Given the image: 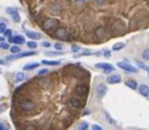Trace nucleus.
<instances>
[{
	"label": "nucleus",
	"mask_w": 149,
	"mask_h": 130,
	"mask_svg": "<svg viewBox=\"0 0 149 130\" xmlns=\"http://www.w3.org/2000/svg\"><path fill=\"white\" fill-rule=\"evenodd\" d=\"M125 30H126L125 22L123 20H121V19L115 20L113 24V26H111V31L115 34H123L125 32Z\"/></svg>",
	"instance_id": "1"
},
{
	"label": "nucleus",
	"mask_w": 149,
	"mask_h": 130,
	"mask_svg": "<svg viewBox=\"0 0 149 130\" xmlns=\"http://www.w3.org/2000/svg\"><path fill=\"white\" fill-rule=\"evenodd\" d=\"M117 67H119V68L123 69V70L127 71V72H132V73L138 72V69H137L136 67L133 66V65H131L130 63H128V62L119 61L117 63Z\"/></svg>",
	"instance_id": "2"
},
{
	"label": "nucleus",
	"mask_w": 149,
	"mask_h": 130,
	"mask_svg": "<svg viewBox=\"0 0 149 130\" xmlns=\"http://www.w3.org/2000/svg\"><path fill=\"white\" fill-rule=\"evenodd\" d=\"M55 37L58 38L59 40H62V41H65V40H69V34L67 33V31L63 28H59L56 30L55 32Z\"/></svg>",
	"instance_id": "3"
},
{
	"label": "nucleus",
	"mask_w": 149,
	"mask_h": 130,
	"mask_svg": "<svg viewBox=\"0 0 149 130\" xmlns=\"http://www.w3.org/2000/svg\"><path fill=\"white\" fill-rule=\"evenodd\" d=\"M95 66H96V68H99V69L104 70V72L105 73H109V72H111V71L115 70V68H113V65H111L110 63H106V62H100V63L96 64Z\"/></svg>",
	"instance_id": "4"
},
{
	"label": "nucleus",
	"mask_w": 149,
	"mask_h": 130,
	"mask_svg": "<svg viewBox=\"0 0 149 130\" xmlns=\"http://www.w3.org/2000/svg\"><path fill=\"white\" fill-rule=\"evenodd\" d=\"M5 11H6V13L10 14L11 18H12V20L14 21V22H20V21H21L20 13H19V11H17L15 8L8 7V8H6V10H5Z\"/></svg>",
	"instance_id": "5"
},
{
	"label": "nucleus",
	"mask_w": 149,
	"mask_h": 130,
	"mask_svg": "<svg viewBox=\"0 0 149 130\" xmlns=\"http://www.w3.org/2000/svg\"><path fill=\"white\" fill-rule=\"evenodd\" d=\"M57 25V20L54 18H48L43 22V29L45 31H51L53 30Z\"/></svg>",
	"instance_id": "6"
},
{
	"label": "nucleus",
	"mask_w": 149,
	"mask_h": 130,
	"mask_svg": "<svg viewBox=\"0 0 149 130\" xmlns=\"http://www.w3.org/2000/svg\"><path fill=\"white\" fill-rule=\"evenodd\" d=\"M106 92H107V88H106L105 84H103V83H99V84L96 86V94H97V96L99 97L100 99H102L105 96Z\"/></svg>",
	"instance_id": "7"
},
{
	"label": "nucleus",
	"mask_w": 149,
	"mask_h": 130,
	"mask_svg": "<svg viewBox=\"0 0 149 130\" xmlns=\"http://www.w3.org/2000/svg\"><path fill=\"white\" fill-rule=\"evenodd\" d=\"M20 107L25 111H31V110L34 109V103L29 100L23 101V102L20 103Z\"/></svg>",
	"instance_id": "8"
},
{
	"label": "nucleus",
	"mask_w": 149,
	"mask_h": 130,
	"mask_svg": "<svg viewBox=\"0 0 149 130\" xmlns=\"http://www.w3.org/2000/svg\"><path fill=\"white\" fill-rule=\"evenodd\" d=\"M36 52H33V51H30V52H22V53H16V55L14 56H8L7 60H14V59H19V58H23V57H27V56H32V55H35Z\"/></svg>",
	"instance_id": "9"
},
{
	"label": "nucleus",
	"mask_w": 149,
	"mask_h": 130,
	"mask_svg": "<svg viewBox=\"0 0 149 130\" xmlns=\"http://www.w3.org/2000/svg\"><path fill=\"white\" fill-rule=\"evenodd\" d=\"M95 36L98 40H104V39H106L107 34H106L105 29H104L103 27H99V28H97L95 31Z\"/></svg>",
	"instance_id": "10"
},
{
	"label": "nucleus",
	"mask_w": 149,
	"mask_h": 130,
	"mask_svg": "<svg viewBox=\"0 0 149 130\" xmlns=\"http://www.w3.org/2000/svg\"><path fill=\"white\" fill-rule=\"evenodd\" d=\"M9 42L14 43L16 45H23V44H25V38L23 36H20V35L12 37V38L9 37Z\"/></svg>",
	"instance_id": "11"
},
{
	"label": "nucleus",
	"mask_w": 149,
	"mask_h": 130,
	"mask_svg": "<svg viewBox=\"0 0 149 130\" xmlns=\"http://www.w3.org/2000/svg\"><path fill=\"white\" fill-rule=\"evenodd\" d=\"M122 81V77L119 74H113L107 77V82L109 84H115V83H119Z\"/></svg>",
	"instance_id": "12"
},
{
	"label": "nucleus",
	"mask_w": 149,
	"mask_h": 130,
	"mask_svg": "<svg viewBox=\"0 0 149 130\" xmlns=\"http://www.w3.org/2000/svg\"><path fill=\"white\" fill-rule=\"evenodd\" d=\"M26 35L31 39V40H40L42 38V35L40 33H37V32H32V31H27Z\"/></svg>",
	"instance_id": "13"
},
{
	"label": "nucleus",
	"mask_w": 149,
	"mask_h": 130,
	"mask_svg": "<svg viewBox=\"0 0 149 130\" xmlns=\"http://www.w3.org/2000/svg\"><path fill=\"white\" fill-rule=\"evenodd\" d=\"M76 93L80 96H86L87 93H88V88H87L86 85L80 84L76 88Z\"/></svg>",
	"instance_id": "14"
},
{
	"label": "nucleus",
	"mask_w": 149,
	"mask_h": 130,
	"mask_svg": "<svg viewBox=\"0 0 149 130\" xmlns=\"http://www.w3.org/2000/svg\"><path fill=\"white\" fill-rule=\"evenodd\" d=\"M138 91L143 97H145V98H148V97H149V88L147 86V85L141 84L140 86H139Z\"/></svg>",
	"instance_id": "15"
},
{
	"label": "nucleus",
	"mask_w": 149,
	"mask_h": 130,
	"mask_svg": "<svg viewBox=\"0 0 149 130\" xmlns=\"http://www.w3.org/2000/svg\"><path fill=\"white\" fill-rule=\"evenodd\" d=\"M69 105H71L73 108H80L81 106H82V103H81V101L79 100L78 98H71V100H69Z\"/></svg>",
	"instance_id": "16"
},
{
	"label": "nucleus",
	"mask_w": 149,
	"mask_h": 130,
	"mask_svg": "<svg viewBox=\"0 0 149 130\" xmlns=\"http://www.w3.org/2000/svg\"><path fill=\"white\" fill-rule=\"evenodd\" d=\"M26 78H27V75H26V73H24V72H17V73H15V75H14L15 82L24 81Z\"/></svg>",
	"instance_id": "17"
},
{
	"label": "nucleus",
	"mask_w": 149,
	"mask_h": 130,
	"mask_svg": "<svg viewBox=\"0 0 149 130\" xmlns=\"http://www.w3.org/2000/svg\"><path fill=\"white\" fill-rule=\"evenodd\" d=\"M61 62L59 60H42V64H45V65H50V66H56L59 65Z\"/></svg>",
	"instance_id": "18"
},
{
	"label": "nucleus",
	"mask_w": 149,
	"mask_h": 130,
	"mask_svg": "<svg viewBox=\"0 0 149 130\" xmlns=\"http://www.w3.org/2000/svg\"><path fill=\"white\" fill-rule=\"evenodd\" d=\"M37 67H39V63H38V62H34V63H30V64L25 65V66L23 67V69L28 71V70H33V69L37 68Z\"/></svg>",
	"instance_id": "19"
},
{
	"label": "nucleus",
	"mask_w": 149,
	"mask_h": 130,
	"mask_svg": "<svg viewBox=\"0 0 149 130\" xmlns=\"http://www.w3.org/2000/svg\"><path fill=\"white\" fill-rule=\"evenodd\" d=\"M126 85H127L128 88H130L131 90H136L138 88V84L135 80H128L126 81Z\"/></svg>",
	"instance_id": "20"
},
{
	"label": "nucleus",
	"mask_w": 149,
	"mask_h": 130,
	"mask_svg": "<svg viewBox=\"0 0 149 130\" xmlns=\"http://www.w3.org/2000/svg\"><path fill=\"white\" fill-rule=\"evenodd\" d=\"M125 43H121V42H117L115 43V44H113V51H119V50L124 49V47H125Z\"/></svg>",
	"instance_id": "21"
},
{
	"label": "nucleus",
	"mask_w": 149,
	"mask_h": 130,
	"mask_svg": "<svg viewBox=\"0 0 149 130\" xmlns=\"http://www.w3.org/2000/svg\"><path fill=\"white\" fill-rule=\"evenodd\" d=\"M88 127H89V125H88L87 122H81V123L78 125L79 130H87L88 129Z\"/></svg>",
	"instance_id": "22"
},
{
	"label": "nucleus",
	"mask_w": 149,
	"mask_h": 130,
	"mask_svg": "<svg viewBox=\"0 0 149 130\" xmlns=\"http://www.w3.org/2000/svg\"><path fill=\"white\" fill-rule=\"evenodd\" d=\"M9 49H10V52L12 54H16V53H20V52H21V48L19 47L17 45L12 46V47H10Z\"/></svg>",
	"instance_id": "23"
},
{
	"label": "nucleus",
	"mask_w": 149,
	"mask_h": 130,
	"mask_svg": "<svg viewBox=\"0 0 149 130\" xmlns=\"http://www.w3.org/2000/svg\"><path fill=\"white\" fill-rule=\"evenodd\" d=\"M105 118H106V120H107V122H108V123H109V124H111V125H115V124L117 123V122H115V120L113 119V118L110 117V116H109V114H108V113H105Z\"/></svg>",
	"instance_id": "24"
},
{
	"label": "nucleus",
	"mask_w": 149,
	"mask_h": 130,
	"mask_svg": "<svg viewBox=\"0 0 149 130\" xmlns=\"http://www.w3.org/2000/svg\"><path fill=\"white\" fill-rule=\"evenodd\" d=\"M142 57L144 60H146V61H149V49H146L143 51L142 53Z\"/></svg>",
	"instance_id": "25"
},
{
	"label": "nucleus",
	"mask_w": 149,
	"mask_h": 130,
	"mask_svg": "<svg viewBox=\"0 0 149 130\" xmlns=\"http://www.w3.org/2000/svg\"><path fill=\"white\" fill-rule=\"evenodd\" d=\"M27 46H28L29 48H31V49H35V48H37V43L35 42L34 40L30 41V42L27 43Z\"/></svg>",
	"instance_id": "26"
},
{
	"label": "nucleus",
	"mask_w": 149,
	"mask_h": 130,
	"mask_svg": "<svg viewBox=\"0 0 149 130\" xmlns=\"http://www.w3.org/2000/svg\"><path fill=\"white\" fill-rule=\"evenodd\" d=\"M54 48L57 50V51H60V50H62V48H63V46H62V44H60V43H55L54 44Z\"/></svg>",
	"instance_id": "27"
},
{
	"label": "nucleus",
	"mask_w": 149,
	"mask_h": 130,
	"mask_svg": "<svg viewBox=\"0 0 149 130\" xmlns=\"http://www.w3.org/2000/svg\"><path fill=\"white\" fill-rule=\"evenodd\" d=\"M5 30H6V25L0 22V34H1V33H4Z\"/></svg>",
	"instance_id": "28"
},
{
	"label": "nucleus",
	"mask_w": 149,
	"mask_h": 130,
	"mask_svg": "<svg viewBox=\"0 0 149 130\" xmlns=\"http://www.w3.org/2000/svg\"><path fill=\"white\" fill-rule=\"evenodd\" d=\"M48 72H49V71H48V69H41V70L38 72V75H39V76H42V75L47 74Z\"/></svg>",
	"instance_id": "29"
},
{
	"label": "nucleus",
	"mask_w": 149,
	"mask_h": 130,
	"mask_svg": "<svg viewBox=\"0 0 149 130\" xmlns=\"http://www.w3.org/2000/svg\"><path fill=\"white\" fill-rule=\"evenodd\" d=\"M0 48L1 49H4V50H6V49H9V45L8 44H6V43H0Z\"/></svg>",
	"instance_id": "30"
},
{
	"label": "nucleus",
	"mask_w": 149,
	"mask_h": 130,
	"mask_svg": "<svg viewBox=\"0 0 149 130\" xmlns=\"http://www.w3.org/2000/svg\"><path fill=\"white\" fill-rule=\"evenodd\" d=\"M46 55H62V52H46Z\"/></svg>",
	"instance_id": "31"
},
{
	"label": "nucleus",
	"mask_w": 149,
	"mask_h": 130,
	"mask_svg": "<svg viewBox=\"0 0 149 130\" xmlns=\"http://www.w3.org/2000/svg\"><path fill=\"white\" fill-rule=\"evenodd\" d=\"M6 109H7V105L6 104L0 105V113H1V112H4Z\"/></svg>",
	"instance_id": "32"
},
{
	"label": "nucleus",
	"mask_w": 149,
	"mask_h": 130,
	"mask_svg": "<svg viewBox=\"0 0 149 130\" xmlns=\"http://www.w3.org/2000/svg\"><path fill=\"white\" fill-rule=\"evenodd\" d=\"M92 129L93 130H102V127L99 125H92Z\"/></svg>",
	"instance_id": "33"
},
{
	"label": "nucleus",
	"mask_w": 149,
	"mask_h": 130,
	"mask_svg": "<svg viewBox=\"0 0 149 130\" xmlns=\"http://www.w3.org/2000/svg\"><path fill=\"white\" fill-rule=\"evenodd\" d=\"M11 34H12V32H11V30H5V32H4V35H5V36L10 37V36H11Z\"/></svg>",
	"instance_id": "34"
},
{
	"label": "nucleus",
	"mask_w": 149,
	"mask_h": 130,
	"mask_svg": "<svg viewBox=\"0 0 149 130\" xmlns=\"http://www.w3.org/2000/svg\"><path fill=\"white\" fill-rule=\"evenodd\" d=\"M80 51V49H79L78 47H75V46H73V48H71V52H75V53H77V52Z\"/></svg>",
	"instance_id": "35"
},
{
	"label": "nucleus",
	"mask_w": 149,
	"mask_h": 130,
	"mask_svg": "<svg viewBox=\"0 0 149 130\" xmlns=\"http://www.w3.org/2000/svg\"><path fill=\"white\" fill-rule=\"evenodd\" d=\"M94 1H95L96 3H97V4H103L104 2H105V0H94Z\"/></svg>",
	"instance_id": "36"
},
{
	"label": "nucleus",
	"mask_w": 149,
	"mask_h": 130,
	"mask_svg": "<svg viewBox=\"0 0 149 130\" xmlns=\"http://www.w3.org/2000/svg\"><path fill=\"white\" fill-rule=\"evenodd\" d=\"M42 46H43V47H46V48H49L50 47V43L44 42V43H42Z\"/></svg>",
	"instance_id": "37"
},
{
	"label": "nucleus",
	"mask_w": 149,
	"mask_h": 130,
	"mask_svg": "<svg viewBox=\"0 0 149 130\" xmlns=\"http://www.w3.org/2000/svg\"><path fill=\"white\" fill-rule=\"evenodd\" d=\"M137 64L139 65V67H141V68H143V69H145L146 67L144 66V64L143 63H141V62H139V61H137Z\"/></svg>",
	"instance_id": "38"
},
{
	"label": "nucleus",
	"mask_w": 149,
	"mask_h": 130,
	"mask_svg": "<svg viewBox=\"0 0 149 130\" xmlns=\"http://www.w3.org/2000/svg\"><path fill=\"white\" fill-rule=\"evenodd\" d=\"M104 56H105V57H109L110 53H109V52H104Z\"/></svg>",
	"instance_id": "39"
},
{
	"label": "nucleus",
	"mask_w": 149,
	"mask_h": 130,
	"mask_svg": "<svg viewBox=\"0 0 149 130\" xmlns=\"http://www.w3.org/2000/svg\"><path fill=\"white\" fill-rule=\"evenodd\" d=\"M4 129H5V127L1 124V122H0V130H4Z\"/></svg>",
	"instance_id": "40"
},
{
	"label": "nucleus",
	"mask_w": 149,
	"mask_h": 130,
	"mask_svg": "<svg viewBox=\"0 0 149 130\" xmlns=\"http://www.w3.org/2000/svg\"><path fill=\"white\" fill-rule=\"evenodd\" d=\"M2 42H4V38H3V37H0V43H2Z\"/></svg>",
	"instance_id": "41"
},
{
	"label": "nucleus",
	"mask_w": 149,
	"mask_h": 130,
	"mask_svg": "<svg viewBox=\"0 0 149 130\" xmlns=\"http://www.w3.org/2000/svg\"><path fill=\"white\" fill-rule=\"evenodd\" d=\"M79 1H84V0H79Z\"/></svg>",
	"instance_id": "42"
},
{
	"label": "nucleus",
	"mask_w": 149,
	"mask_h": 130,
	"mask_svg": "<svg viewBox=\"0 0 149 130\" xmlns=\"http://www.w3.org/2000/svg\"><path fill=\"white\" fill-rule=\"evenodd\" d=\"M148 71H149V68H148Z\"/></svg>",
	"instance_id": "43"
}]
</instances>
